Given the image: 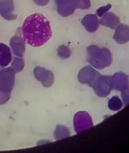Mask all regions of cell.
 <instances>
[{"mask_svg":"<svg viewBox=\"0 0 129 153\" xmlns=\"http://www.w3.org/2000/svg\"><path fill=\"white\" fill-rule=\"evenodd\" d=\"M16 72L13 67H3L0 70V88L12 92L15 85Z\"/></svg>","mask_w":129,"mask_h":153,"instance_id":"5","label":"cell"},{"mask_svg":"<svg viewBox=\"0 0 129 153\" xmlns=\"http://www.w3.org/2000/svg\"><path fill=\"white\" fill-rule=\"evenodd\" d=\"M55 5L57 13L62 17H69L75 11L73 0H55Z\"/></svg>","mask_w":129,"mask_h":153,"instance_id":"10","label":"cell"},{"mask_svg":"<svg viewBox=\"0 0 129 153\" xmlns=\"http://www.w3.org/2000/svg\"><path fill=\"white\" fill-rule=\"evenodd\" d=\"M93 88L96 95L99 97H108L111 90V76L110 75H101L96 80L94 84L91 86Z\"/></svg>","mask_w":129,"mask_h":153,"instance_id":"4","label":"cell"},{"mask_svg":"<svg viewBox=\"0 0 129 153\" xmlns=\"http://www.w3.org/2000/svg\"><path fill=\"white\" fill-rule=\"evenodd\" d=\"M73 5L75 9L87 10L91 6L90 0H73Z\"/></svg>","mask_w":129,"mask_h":153,"instance_id":"20","label":"cell"},{"mask_svg":"<svg viewBox=\"0 0 129 153\" xmlns=\"http://www.w3.org/2000/svg\"><path fill=\"white\" fill-rule=\"evenodd\" d=\"M100 76V73L91 66L82 67L78 73V82L82 84L92 86L96 80Z\"/></svg>","mask_w":129,"mask_h":153,"instance_id":"6","label":"cell"},{"mask_svg":"<svg viewBox=\"0 0 129 153\" xmlns=\"http://www.w3.org/2000/svg\"><path fill=\"white\" fill-rule=\"evenodd\" d=\"M13 59V52L10 46L0 43V67H6L11 64Z\"/></svg>","mask_w":129,"mask_h":153,"instance_id":"15","label":"cell"},{"mask_svg":"<svg viewBox=\"0 0 129 153\" xmlns=\"http://www.w3.org/2000/svg\"><path fill=\"white\" fill-rule=\"evenodd\" d=\"M33 74L35 78L43 84V87L50 88L53 85L55 76L53 72L50 70H48L43 66H37L34 68Z\"/></svg>","mask_w":129,"mask_h":153,"instance_id":"7","label":"cell"},{"mask_svg":"<svg viewBox=\"0 0 129 153\" xmlns=\"http://www.w3.org/2000/svg\"><path fill=\"white\" fill-rule=\"evenodd\" d=\"M124 103L121 98L118 96H113L109 99L108 108L112 111H119L123 108Z\"/></svg>","mask_w":129,"mask_h":153,"instance_id":"17","label":"cell"},{"mask_svg":"<svg viewBox=\"0 0 129 153\" xmlns=\"http://www.w3.org/2000/svg\"><path fill=\"white\" fill-rule=\"evenodd\" d=\"M57 54H58V56H59L60 59H68V58L71 56L72 51H71V49H70L68 46L62 44V45L59 46V48H58V50H57Z\"/></svg>","mask_w":129,"mask_h":153,"instance_id":"19","label":"cell"},{"mask_svg":"<svg viewBox=\"0 0 129 153\" xmlns=\"http://www.w3.org/2000/svg\"><path fill=\"white\" fill-rule=\"evenodd\" d=\"M119 23H120L119 17L111 12L105 13L103 16L100 17V20H99L100 25L109 27V28H111V29H114Z\"/></svg>","mask_w":129,"mask_h":153,"instance_id":"14","label":"cell"},{"mask_svg":"<svg viewBox=\"0 0 129 153\" xmlns=\"http://www.w3.org/2000/svg\"><path fill=\"white\" fill-rule=\"evenodd\" d=\"M93 120L88 112L79 111L73 116V128L77 134L84 132L93 127Z\"/></svg>","mask_w":129,"mask_h":153,"instance_id":"3","label":"cell"},{"mask_svg":"<svg viewBox=\"0 0 129 153\" xmlns=\"http://www.w3.org/2000/svg\"><path fill=\"white\" fill-rule=\"evenodd\" d=\"M11 66L16 72V74L21 73L25 67V61H24L23 58L17 57V56L15 58H13L12 62H11Z\"/></svg>","mask_w":129,"mask_h":153,"instance_id":"18","label":"cell"},{"mask_svg":"<svg viewBox=\"0 0 129 153\" xmlns=\"http://www.w3.org/2000/svg\"><path fill=\"white\" fill-rule=\"evenodd\" d=\"M22 37L26 44L33 47H40L46 44L52 36L50 21L42 13L28 15L23 22Z\"/></svg>","mask_w":129,"mask_h":153,"instance_id":"1","label":"cell"},{"mask_svg":"<svg viewBox=\"0 0 129 153\" xmlns=\"http://www.w3.org/2000/svg\"><path fill=\"white\" fill-rule=\"evenodd\" d=\"M10 48L12 52L17 57H23L26 51V42L24 38L15 35L10 39Z\"/></svg>","mask_w":129,"mask_h":153,"instance_id":"11","label":"cell"},{"mask_svg":"<svg viewBox=\"0 0 129 153\" xmlns=\"http://www.w3.org/2000/svg\"><path fill=\"white\" fill-rule=\"evenodd\" d=\"M122 93V98H121V100L123 101V103H124V105H128L129 103L128 99V89H126V90H124V91H122L121 92Z\"/></svg>","mask_w":129,"mask_h":153,"instance_id":"23","label":"cell"},{"mask_svg":"<svg viewBox=\"0 0 129 153\" xmlns=\"http://www.w3.org/2000/svg\"><path fill=\"white\" fill-rule=\"evenodd\" d=\"M112 54L108 48L89 45L87 48V61L96 70H102L112 64Z\"/></svg>","mask_w":129,"mask_h":153,"instance_id":"2","label":"cell"},{"mask_svg":"<svg viewBox=\"0 0 129 153\" xmlns=\"http://www.w3.org/2000/svg\"><path fill=\"white\" fill-rule=\"evenodd\" d=\"M110 8H111V4H108L106 5H104V6H101V7H99V8L96 9V15L97 17H101V16H103L105 13L109 12Z\"/></svg>","mask_w":129,"mask_h":153,"instance_id":"22","label":"cell"},{"mask_svg":"<svg viewBox=\"0 0 129 153\" xmlns=\"http://www.w3.org/2000/svg\"><path fill=\"white\" fill-rule=\"evenodd\" d=\"M15 5L13 0H0V16L5 21L12 22L17 19L14 13Z\"/></svg>","mask_w":129,"mask_h":153,"instance_id":"8","label":"cell"},{"mask_svg":"<svg viewBox=\"0 0 129 153\" xmlns=\"http://www.w3.org/2000/svg\"><path fill=\"white\" fill-rule=\"evenodd\" d=\"M54 138L55 140H62L64 138H67L71 135V132L67 127L64 125H58L54 130Z\"/></svg>","mask_w":129,"mask_h":153,"instance_id":"16","label":"cell"},{"mask_svg":"<svg viewBox=\"0 0 129 153\" xmlns=\"http://www.w3.org/2000/svg\"><path fill=\"white\" fill-rule=\"evenodd\" d=\"M112 89L118 91H124L128 89V75L123 72H116L111 76Z\"/></svg>","mask_w":129,"mask_h":153,"instance_id":"9","label":"cell"},{"mask_svg":"<svg viewBox=\"0 0 129 153\" xmlns=\"http://www.w3.org/2000/svg\"><path fill=\"white\" fill-rule=\"evenodd\" d=\"M33 2L39 6H45L49 4L50 0H33Z\"/></svg>","mask_w":129,"mask_h":153,"instance_id":"24","label":"cell"},{"mask_svg":"<svg viewBox=\"0 0 129 153\" xmlns=\"http://www.w3.org/2000/svg\"><path fill=\"white\" fill-rule=\"evenodd\" d=\"M82 25L89 33H94L99 28V18L96 14H87L82 20Z\"/></svg>","mask_w":129,"mask_h":153,"instance_id":"13","label":"cell"},{"mask_svg":"<svg viewBox=\"0 0 129 153\" xmlns=\"http://www.w3.org/2000/svg\"><path fill=\"white\" fill-rule=\"evenodd\" d=\"M113 35V40L119 44H125L129 41V27L128 25L119 23L115 28Z\"/></svg>","mask_w":129,"mask_h":153,"instance_id":"12","label":"cell"},{"mask_svg":"<svg viewBox=\"0 0 129 153\" xmlns=\"http://www.w3.org/2000/svg\"><path fill=\"white\" fill-rule=\"evenodd\" d=\"M11 98V92L0 88V105L6 104Z\"/></svg>","mask_w":129,"mask_h":153,"instance_id":"21","label":"cell"}]
</instances>
